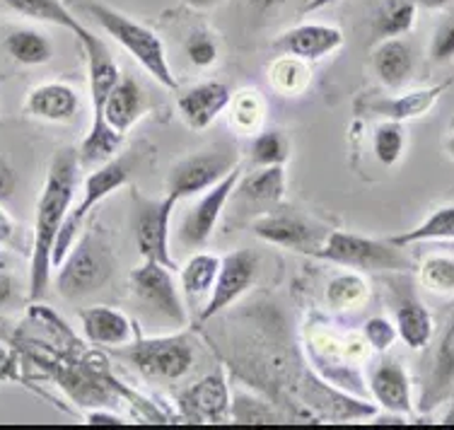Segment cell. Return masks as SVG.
I'll use <instances>...</instances> for the list:
<instances>
[{
  "instance_id": "obj_1",
  "label": "cell",
  "mask_w": 454,
  "mask_h": 430,
  "mask_svg": "<svg viewBox=\"0 0 454 430\" xmlns=\"http://www.w3.org/2000/svg\"><path fill=\"white\" fill-rule=\"evenodd\" d=\"M78 150L63 148L53 155L49 172H46L42 196L36 201L35 242L29 254V300H42L51 283L53 266L51 254L59 230L68 215L78 186Z\"/></svg>"
},
{
  "instance_id": "obj_2",
  "label": "cell",
  "mask_w": 454,
  "mask_h": 430,
  "mask_svg": "<svg viewBox=\"0 0 454 430\" xmlns=\"http://www.w3.org/2000/svg\"><path fill=\"white\" fill-rule=\"evenodd\" d=\"M80 8L97 20V25L112 36L116 44L123 46V51L133 56V61L138 63L143 71L158 80L160 85L167 90L179 88V80L175 78V71L167 59L165 42L155 35L150 27L140 25L129 15H123L112 5L99 3V0H78Z\"/></svg>"
},
{
  "instance_id": "obj_3",
  "label": "cell",
  "mask_w": 454,
  "mask_h": 430,
  "mask_svg": "<svg viewBox=\"0 0 454 430\" xmlns=\"http://www.w3.org/2000/svg\"><path fill=\"white\" fill-rule=\"evenodd\" d=\"M116 269V256L102 228L82 230L75 245L53 269V281L63 298L80 300L102 290Z\"/></svg>"
},
{
  "instance_id": "obj_4",
  "label": "cell",
  "mask_w": 454,
  "mask_h": 430,
  "mask_svg": "<svg viewBox=\"0 0 454 430\" xmlns=\"http://www.w3.org/2000/svg\"><path fill=\"white\" fill-rule=\"evenodd\" d=\"M129 176H131V165H129V160L119 158V155L105 165H99V168L90 169V175L82 182V199L75 206H70L68 215L59 230L51 254L53 269L63 262V256L68 254L70 246L75 245V239L80 238V232L85 228L92 211H97V206H102L114 192H119L121 186L129 184Z\"/></svg>"
},
{
  "instance_id": "obj_5",
  "label": "cell",
  "mask_w": 454,
  "mask_h": 430,
  "mask_svg": "<svg viewBox=\"0 0 454 430\" xmlns=\"http://www.w3.org/2000/svg\"><path fill=\"white\" fill-rule=\"evenodd\" d=\"M317 259L336 263L353 271H409L411 262L402 246H394L389 239H372L346 230H329Z\"/></svg>"
},
{
  "instance_id": "obj_6",
  "label": "cell",
  "mask_w": 454,
  "mask_h": 430,
  "mask_svg": "<svg viewBox=\"0 0 454 430\" xmlns=\"http://www.w3.org/2000/svg\"><path fill=\"white\" fill-rule=\"evenodd\" d=\"M116 356L133 365L140 375L158 382H176L186 378L196 360L193 343L186 334L155 336V339L138 334L131 343L119 346Z\"/></svg>"
},
{
  "instance_id": "obj_7",
  "label": "cell",
  "mask_w": 454,
  "mask_h": 430,
  "mask_svg": "<svg viewBox=\"0 0 454 430\" xmlns=\"http://www.w3.org/2000/svg\"><path fill=\"white\" fill-rule=\"evenodd\" d=\"M133 203H136L133 232H136V246L143 262L162 263L176 271L179 266L169 249V238H172V215L179 201L169 193H165L162 199H145V196L133 193Z\"/></svg>"
},
{
  "instance_id": "obj_8",
  "label": "cell",
  "mask_w": 454,
  "mask_h": 430,
  "mask_svg": "<svg viewBox=\"0 0 454 430\" xmlns=\"http://www.w3.org/2000/svg\"><path fill=\"white\" fill-rule=\"evenodd\" d=\"M175 273L176 271L162 263L143 262L138 269L131 271V290L133 298L145 309L158 312L175 326H186L189 312H186V302L182 298Z\"/></svg>"
},
{
  "instance_id": "obj_9",
  "label": "cell",
  "mask_w": 454,
  "mask_h": 430,
  "mask_svg": "<svg viewBox=\"0 0 454 430\" xmlns=\"http://www.w3.org/2000/svg\"><path fill=\"white\" fill-rule=\"evenodd\" d=\"M259 273V256L252 249H235L220 256V269L213 283L206 305L199 309V324H206L213 317L223 315L235 305L237 300L252 288Z\"/></svg>"
},
{
  "instance_id": "obj_10",
  "label": "cell",
  "mask_w": 454,
  "mask_h": 430,
  "mask_svg": "<svg viewBox=\"0 0 454 430\" xmlns=\"http://www.w3.org/2000/svg\"><path fill=\"white\" fill-rule=\"evenodd\" d=\"M237 168V158L230 150H203L179 160L167 175V193L182 201L199 196Z\"/></svg>"
},
{
  "instance_id": "obj_11",
  "label": "cell",
  "mask_w": 454,
  "mask_h": 430,
  "mask_svg": "<svg viewBox=\"0 0 454 430\" xmlns=\"http://www.w3.org/2000/svg\"><path fill=\"white\" fill-rule=\"evenodd\" d=\"M252 232L266 245L315 254L329 230L295 211H271L252 220Z\"/></svg>"
},
{
  "instance_id": "obj_12",
  "label": "cell",
  "mask_w": 454,
  "mask_h": 430,
  "mask_svg": "<svg viewBox=\"0 0 454 430\" xmlns=\"http://www.w3.org/2000/svg\"><path fill=\"white\" fill-rule=\"evenodd\" d=\"M239 176H242V169L237 165L220 182H215L210 189L199 193V201L189 208V213L184 215L182 225H179V242L184 246L196 249V246H203L213 238V232L218 228V220L223 215V211H225L227 201L235 193Z\"/></svg>"
},
{
  "instance_id": "obj_13",
  "label": "cell",
  "mask_w": 454,
  "mask_h": 430,
  "mask_svg": "<svg viewBox=\"0 0 454 430\" xmlns=\"http://www.w3.org/2000/svg\"><path fill=\"white\" fill-rule=\"evenodd\" d=\"M179 411L184 421L193 423H225L230 421V404L232 392L223 372H213L201 382L186 387L179 392Z\"/></svg>"
},
{
  "instance_id": "obj_14",
  "label": "cell",
  "mask_w": 454,
  "mask_h": 430,
  "mask_svg": "<svg viewBox=\"0 0 454 430\" xmlns=\"http://www.w3.org/2000/svg\"><path fill=\"white\" fill-rule=\"evenodd\" d=\"M346 36L339 27L324 25V22H305L286 29L283 35L276 36L273 49L286 56H295L305 63H317L332 56L343 46Z\"/></svg>"
},
{
  "instance_id": "obj_15",
  "label": "cell",
  "mask_w": 454,
  "mask_h": 430,
  "mask_svg": "<svg viewBox=\"0 0 454 430\" xmlns=\"http://www.w3.org/2000/svg\"><path fill=\"white\" fill-rule=\"evenodd\" d=\"M232 99V90L220 80H206L189 88L184 95H179L176 106L179 114L193 131H206L208 126L215 123L220 114H225L227 105Z\"/></svg>"
},
{
  "instance_id": "obj_16",
  "label": "cell",
  "mask_w": 454,
  "mask_h": 430,
  "mask_svg": "<svg viewBox=\"0 0 454 430\" xmlns=\"http://www.w3.org/2000/svg\"><path fill=\"white\" fill-rule=\"evenodd\" d=\"M25 112L32 119L49 123H68L80 112L78 90L61 82V80H49L39 82L29 90L25 97Z\"/></svg>"
},
{
  "instance_id": "obj_17",
  "label": "cell",
  "mask_w": 454,
  "mask_h": 430,
  "mask_svg": "<svg viewBox=\"0 0 454 430\" xmlns=\"http://www.w3.org/2000/svg\"><path fill=\"white\" fill-rule=\"evenodd\" d=\"M78 319L82 334L92 346L119 348L138 336V324L131 317L123 315L121 309L106 308V305H92V308L80 309Z\"/></svg>"
},
{
  "instance_id": "obj_18",
  "label": "cell",
  "mask_w": 454,
  "mask_h": 430,
  "mask_svg": "<svg viewBox=\"0 0 454 430\" xmlns=\"http://www.w3.org/2000/svg\"><path fill=\"white\" fill-rule=\"evenodd\" d=\"M367 389L380 409H385L396 416H406L413 409L411 402V379L406 370L396 360H380L370 370Z\"/></svg>"
},
{
  "instance_id": "obj_19",
  "label": "cell",
  "mask_w": 454,
  "mask_h": 430,
  "mask_svg": "<svg viewBox=\"0 0 454 430\" xmlns=\"http://www.w3.org/2000/svg\"><path fill=\"white\" fill-rule=\"evenodd\" d=\"M143 112H145L143 90L136 80L121 75V80L116 82V88L109 92L105 106H102V119L112 126L114 131L126 136L140 121Z\"/></svg>"
},
{
  "instance_id": "obj_20",
  "label": "cell",
  "mask_w": 454,
  "mask_h": 430,
  "mask_svg": "<svg viewBox=\"0 0 454 430\" xmlns=\"http://www.w3.org/2000/svg\"><path fill=\"white\" fill-rule=\"evenodd\" d=\"M372 71L385 88H403L413 73V46L402 36L380 39L372 51Z\"/></svg>"
},
{
  "instance_id": "obj_21",
  "label": "cell",
  "mask_w": 454,
  "mask_h": 430,
  "mask_svg": "<svg viewBox=\"0 0 454 430\" xmlns=\"http://www.w3.org/2000/svg\"><path fill=\"white\" fill-rule=\"evenodd\" d=\"M450 85H452V80L440 82V85H430V88L411 90L406 95L394 97V99L375 102V105H370V109H372L375 114L389 119V121H413V119H420V116L430 114V109H433V106L437 105V99L450 90Z\"/></svg>"
},
{
  "instance_id": "obj_22",
  "label": "cell",
  "mask_w": 454,
  "mask_h": 430,
  "mask_svg": "<svg viewBox=\"0 0 454 430\" xmlns=\"http://www.w3.org/2000/svg\"><path fill=\"white\" fill-rule=\"evenodd\" d=\"M220 269V256L210 252H199L186 259L184 266L176 269L179 273V290H182L184 302L203 308L208 300L215 276Z\"/></svg>"
},
{
  "instance_id": "obj_23",
  "label": "cell",
  "mask_w": 454,
  "mask_h": 430,
  "mask_svg": "<svg viewBox=\"0 0 454 430\" xmlns=\"http://www.w3.org/2000/svg\"><path fill=\"white\" fill-rule=\"evenodd\" d=\"M394 326L396 334L411 351H423L433 339V317L428 308L413 295H403L394 309Z\"/></svg>"
},
{
  "instance_id": "obj_24",
  "label": "cell",
  "mask_w": 454,
  "mask_h": 430,
  "mask_svg": "<svg viewBox=\"0 0 454 430\" xmlns=\"http://www.w3.org/2000/svg\"><path fill=\"white\" fill-rule=\"evenodd\" d=\"M288 192V175L286 165H273V168H256L252 175H242L235 186L237 196L245 201L266 203V206H278Z\"/></svg>"
},
{
  "instance_id": "obj_25",
  "label": "cell",
  "mask_w": 454,
  "mask_h": 430,
  "mask_svg": "<svg viewBox=\"0 0 454 430\" xmlns=\"http://www.w3.org/2000/svg\"><path fill=\"white\" fill-rule=\"evenodd\" d=\"M454 382V322L447 326V332L442 334L440 343H437L435 360H433V370H430L428 389L420 399V409H433L440 404V399L450 392V387Z\"/></svg>"
},
{
  "instance_id": "obj_26",
  "label": "cell",
  "mask_w": 454,
  "mask_h": 430,
  "mask_svg": "<svg viewBox=\"0 0 454 430\" xmlns=\"http://www.w3.org/2000/svg\"><path fill=\"white\" fill-rule=\"evenodd\" d=\"M5 51L20 66H44L53 59V42L39 29H12L5 36Z\"/></svg>"
},
{
  "instance_id": "obj_27",
  "label": "cell",
  "mask_w": 454,
  "mask_h": 430,
  "mask_svg": "<svg viewBox=\"0 0 454 430\" xmlns=\"http://www.w3.org/2000/svg\"><path fill=\"white\" fill-rule=\"evenodd\" d=\"M419 5L413 0H382L372 18V29L377 39H394L409 35L416 25Z\"/></svg>"
},
{
  "instance_id": "obj_28",
  "label": "cell",
  "mask_w": 454,
  "mask_h": 430,
  "mask_svg": "<svg viewBox=\"0 0 454 430\" xmlns=\"http://www.w3.org/2000/svg\"><path fill=\"white\" fill-rule=\"evenodd\" d=\"M3 5H8L10 10H15L18 15H25L29 20H39V22H49V25L63 27L73 35H78L82 29L80 22L73 12H70L61 0H0Z\"/></svg>"
},
{
  "instance_id": "obj_29",
  "label": "cell",
  "mask_w": 454,
  "mask_h": 430,
  "mask_svg": "<svg viewBox=\"0 0 454 430\" xmlns=\"http://www.w3.org/2000/svg\"><path fill=\"white\" fill-rule=\"evenodd\" d=\"M387 239L402 249L420 245V242H433V239H454V206H442L413 230H406L402 235H392Z\"/></svg>"
},
{
  "instance_id": "obj_30",
  "label": "cell",
  "mask_w": 454,
  "mask_h": 430,
  "mask_svg": "<svg viewBox=\"0 0 454 430\" xmlns=\"http://www.w3.org/2000/svg\"><path fill=\"white\" fill-rule=\"evenodd\" d=\"M227 112H230V126L239 136H252V133H259V129H262L266 102H263L259 90L245 88L232 95L230 105H227Z\"/></svg>"
},
{
  "instance_id": "obj_31",
  "label": "cell",
  "mask_w": 454,
  "mask_h": 430,
  "mask_svg": "<svg viewBox=\"0 0 454 430\" xmlns=\"http://www.w3.org/2000/svg\"><path fill=\"white\" fill-rule=\"evenodd\" d=\"M326 305L336 312L343 309L360 308L367 298H370V283L360 271H346L333 276L329 285H326Z\"/></svg>"
},
{
  "instance_id": "obj_32",
  "label": "cell",
  "mask_w": 454,
  "mask_h": 430,
  "mask_svg": "<svg viewBox=\"0 0 454 430\" xmlns=\"http://www.w3.org/2000/svg\"><path fill=\"white\" fill-rule=\"evenodd\" d=\"M269 85L283 97L302 95L309 85V68L305 61H300L295 56L280 53L269 66Z\"/></svg>"
},
{
  "instance_id": "obj_33",
  "label": "cell",
  "mask_w": 454,
  "mask_h": 430,
  "mask_svg": "<svg viewBox=\"0 0 454 430\" xmlns=\"http://www.w3.org/2000/svg\"><path fill=\"white\" fill-rule=\"evenodd\" d=\"M403 150H406V131L399 121L380 123L372 133V152L380 165L385 168H394L399 160L403 158Z\"/></svg>"
},
{
  "instance_id": "obj_34",
  "label": "cell",
  "mask_w": 454,
  "mask_h": 430,
  "mask_svg": "<svg viewBox=\"0 0 454 430\" xmlns=\"http://www.w3.org/2000/svg\"><path fill=\"white\" fill-rule=\"evenodd\" d=\"M230 421L235 423H283L286 413L259 396L247 395V392H235L232 404H230Z\"/></svg>"
},
{
  "instance_id": "obj_35",
  "label": "cell",
  "mask_w": 454,
  "mask_h": 430,
  "mask_svg": "<svg viewBox=\"0 0 454 430\" xmlns=\"http://www.w3.org/2000/svg\"><path fill=\"white\" fill-rule=\"evenodd\" d=\"M249 155H252V162L256 168L286 165L290 158V141L280 131L254 133Z\"/></svg>"
},
{
  "instance_id": "obj_36",
  "label": "cell",
  "mask_w": 454,
  "mask_h": 430,
  "mask_svg": "<svg viewBox=\"0 0 454 430\" xmlns=\"http://www.w3.org/2000/svg\"><path fill=\"white\" fill-rule=\"evenodd\" d=\"M420 281L430 293L450 295L454 293V259L445 254H430L420 263Z\"/></svg>"
},
{
  "instance_id": "obj_37",
  "label": "cell",
  "mask_w": 454,
  "mask_h": 430,
  "mask_svg": "<svg viewBox=\"0 0 454 430\" xmlns=\"http://www.w3.org/2000/svg\"><path fill=\"white\" fill-rule=\"evenodd\" d=\"M184 51H186L189 61H192L196 68H210L213 63L218 61V42H215V36L208 35V32H196V35L189 36Z\"/></svg>"
},
{
  "instance_id": "obj_38",
  "label": "cell",
  "mask_w": 454,
  "mask_h": 430,
  "mask_svg": "<svg viewBox=\"0 0 454 430\" xmlns=\"http://www.w3.org/2000/svg\"><path fill=\"white\" fill-rule=\"evenodd\" d=\"M396 326L387 319V317H372L367 319L365 326H363V339L367 341V346L377 353H387L396 341Z\"/></svg>"
},
{
  "instance_id": "obj_39",
  "label": "cell",
  "mask_w": 454,
  "mask_h": 430,
  "mask_svg": "<svg viewBox=\"0 0 454 430\" xmlns=\"http://www.w3.org/2000/svg\"><path fill=\"white\" fill-rule=\"evenodd\" d=\"M430 59L435 63H445L454 59V15L437 25L433 42H430Z\"/></svg>"
},
{
  "instance_id": "obj_40",
  "label": "cell",
  "mask_w": 454,
  "mask_h": 430,
  "mask_svg": "<svg viewBox=\"0 0 454 430\" xmlns=\"http://www.w3.org/2000/svg\"><path fill=\"white\" fill-rule=\"evenodd\" d=\"M18 192V172L8 160L0 155V203L12 199Z\"/></svg>"
},
{
  "instance_id": "obj_41",
  "label": "cell",
  "mask_w": 454,
  "mask_h": 430,
  "mask_svg": "<svg viewBox=\"0 0 454 430\" xmlns=\"http://www.w3.org/2000/svg\"><path fill=\"white\" fill-rule=\"evenodd\" d=\"M18 300V283L5 269H0V308H10Z\"/></svg>"
},
{
  "instance_id": "obj_42",
  "label": "cell",
  "mask_w": 454,
  "mask_h": 430,
  "mask_svg": "<svg viewBox=\"0 0 454 430\" xmlns=\"http://www.w3.org/2000/svg\"><path fill=\"white\" fill-rule=\"evenodd\" d=\"M15 232H18L15 220H12V215L0 206V246L10 245V242L15 239Z\"/></svg>"
},
{
  "instance_id": "obj_43",
  "label": "cell",
  "mask_w": 454,
  "mask_h": 430,
  "mask_svg": "<svg viewBox=\"0 0 454 430\" xmlns=\"http://www.w3.org/2000/svg\"><path fill=\"white\" fill-rule=\"evenodd\" d=\"M18 363L15 358L10 356L3 346H0V379H15L18 378V368H15Z\"/></svg>"
},
{
  "instance_id": "obj_44",
  "label": "cell",
  "mask_w": 454,
  "mask_h": 430,
  "mask_svg": "<svg viewBox=\"0 0 454 430\" xmlns=\"http://www.w3.org/2000/svg\"><path fill=\"white\" fill-rule=\"evenodd\" d=\"M85 421L88 423H126L123 416L116 411H105V409H95V411L85 413Z\"/></svg>"
},
{
  "instance_id": "obj_45",
  "label": "cell",
  "mask_w": 454,
  "mask_h": 430,
  "mask_svg": "<svg viewBox=\"0 0 454 430\" xmlns=\"http://www.w3.org/2000/svg\"><path fill=\"white\" fill-rule=\"evenodd\" d=\"M220 0H184V5L192 10H210L218 5Z\"/></svg>"
},
{
  "instance_id": "obj_46",
  "label": "cell",
  "mask_w": 454,
  "mask_h": 430,
  "mask_svg": "<svg viewBox=\"0 0 454 430\" xmlns=\"http://www.w3.org/2000/svg\"><path fill=\"white\" fill-rule=\"evenodd\" d=\"M419 8H428V10H440L445 8V5H450L452 0H413Z\"/></svg>"
},
{
  "instance_id": "obj_47",
  "label": "cell",
  "mask_w": 454,
  "mask_h": 430,
  "mask_svg": "<svg viewBox=\"0 0 454 430\" xmlns=\"http://www.w3.org/2000/svg\"><path fill=\"white\" fill-rule=\"evenodd\" d=\"M333 3H336V0H307L302 12H317V10L326 8V5H333Z\"/></svg>"
},
{
  "instance_id": "obj_48",
  "label": "cell",
  "mask_w": 454,
  "mask_h": 430,
  "mask_svg": "<svg viewBox=\"0 0 454 430\" xmlns=\"http://www.w3.org/2000/svg\"><path fill=\"white\" fill-rule=\"evenodd\" d=\"M254 3H256V5H259L262 10H269V8H273V5H278L280 0H254Z\"/></svg>"
},
{
  "instance_id": "obj_49",
  "label": "cell",
  "mask_w": 454,
  "mask_h": 430,
  "mask_svg": "<svg viewBox=\"0 0 454 430\" xmlns=\"http://www.w3.org/2000/svg\"><path fill=\"white\" fill-rule=\"evenodd\" d=\"M442 423H447V426H454V404L450 406V411L442 416Z\"/></svg>"
},
{
  "instance_id": "obj_50",
  "label": "cell",
  "mask_w": 454,
  "mask_h": 430,
  "mask_svg": "<svg viewBox=\"0 0 454 430\" xmlns=\"http://www.w3.org/2000/svg\"><path fill=\"white\" fill-rule=\"evenodd\" d=\"M447 155H450V158L454 160V133H452V138L447 141Z\"/></svg>"
},
{
  "instance_id": "obj_51",
  "label": "cell",
  "mask_w": 454,
  "mask_h": 430,
  "mask_svg": "<svg viewBox=\"0 0 454 430\" xmlns=\"http://www.w3.org/2000/svg\"><path fill=\"white\" fill-rule=\"evenodd\" d=\"M0 269H8V259H5L3 252H0Z\"/></svg>"
}]
</instances>
